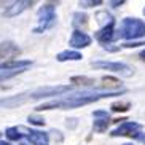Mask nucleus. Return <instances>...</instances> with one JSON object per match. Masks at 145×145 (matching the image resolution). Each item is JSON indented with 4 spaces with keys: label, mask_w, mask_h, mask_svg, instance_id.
<instances>
[{
    "label": "nucleus",
    "mask_w": 145,
    "mask_h": 145,
    "mask_svg": "<svg viewBox=\"0 0 145 145\" xmlns=\"http://www.w3.org/2000/svg\"><path fill=\"white\" fill-rule=\"evenodd\" d=\"M126 93V89H118V91H78V93H72L67 96H62L59 99L54 101H48L43 102L42 105H39L40 112L43 110H53V108H75V107H81V105H88L91 102H96L99 99L104 97H112V96H121Z\"/></svg>",
    "instance_id": "f257e3e1"
},
{
    "label": "nucleus",
    "mask_w": 145,
    "mask_h": 145,
    "mask_svg": "<svg viewBox=\"0 0 145 145\" xmlns=\"http://www.w3.org/2000/svg\"><path fill=\"white\" fill-rule=\"evenodd\" d=\"M67 91H72V86H67V85H64V86H43V88H37L34 91H27V93L16 94V96H11V97H7V99H0V107L13 108L16 105L29 102V101H39V99L50 97V96H62Z\"/></svg>",
    "instance_id": "f03ea898"
},
{
    "label": "nucleus",
    "mask_w": 145,
    "mask_h": 145,
    "mask_svg": "<svg viewBox=\"0 0 145 145\" xmlns=\"http://www.w3.org/2000/svg\"><path fill=\"white\" fill-rule=\"evenodd\" d=\"M145 37V22L137 18H126L121 21L116 39H124V40H132L136 42L137 39Z\"/></svg>",
    "instance_id": "7ed1b4c3"
},
{
    "label": "nucleus",
    "mask_w": 145,
    "mask_h": 145,
    "mask_svg": "<svg viewBox=\"0 0 145 145\" xmlns=\"http://www.w3.org/2000/svg\"><path fill=\"white\" fill-rule=\"evenodd\" d=\"M54 22H56V5L43 3V7L39 10V26L34 29V32L42 34V32L54 26Z\"/></svg>",
    "instance_id": "20e7f679"
},
{
    "label": "nucleus",
    "mask_w": 145,
    "mask_h": 145,
    "mask_svg": "<svg viewBox=\"0 0 145 145\" xmlns=\"http://www.w3.org/2000/svg\"><path fill=\"white\" fill-rule=\"evenodd\" d=\"M94 69H104V70H110V72L120 73L123 77H131L132 69L123 62H108V61H97V62H91Z\"/></svg>",
    "instance_id": "39448f33"
},
{
    "label": "nucleus",
    "mask_w": 145,
    "mask_h": 145,
    "mask_svg": "<svg viewBox=\"0 0 145 145\" xmlns=\"http://www.w3.org/2000/svg\"><path fill=\"white\" fill-rule=\"evenodd\" d=\"M22 132H26L24 136L27 137V140L32 145H48L50 144V136L43 131H37V129H27V128H19Z\"/></svg>",
    "instance_id": "423d86ee"
},
{
    "label": "nucleus",
    "mask_w": 145,
    "mask_h": 145,
    "mask_svg": "<svg viewBox=\"0 0 145 145\" xmlns=\"http://www.w3.org/2000/svg\"><path fill=\"white\" fill-rule=\"evenodd\" d=\"M142 129V126L139 123H134V121H123L116 129L112 131V136L113 137H121V136H129L132 137L136 132H139Z\"/></svg>",
    "instance_id": "0eeeda50"
},
{
    "label": "nucleus",
    "mask_w": 145,
    "mask_h": 145,
    "mask_svg": "<svg viewBox=\"0 0 145 145\" xmlns=\"http://www.w3.org/2000/svg\"><path fill=\"white\" fill-rule=\"evenodd\" d=\"M21 54V50L13 42H2L0 43V59H5V62L11 61L13 57Z\"/></svg>",
    "instance_id": "6e6552de"
},
{
    "label": "nucleus",
    "mask_w": 145,
    "mask_h": 145,
    "mask_svg": "<svg viewBox=\"0 0 145 145\" xmlns=\"http://www.w3.org/2000/svg\"><path fill=\"white\" fill-rule=\"evenodd\" d=\"M34 2L32 0H19V2H13L8 8L5 10V16L7 18H14L18 14H21L24 10H27L29 7H32Z\"/></svg>",
    "instance_id": "1a4fd4ad"
},
{
    "label": "nucleus",
    "mask_w": 145,
    "mask_h": 145,
    "mask_svg": "<svg viewBox=\"0 0 145 145\" xmlns=\"http://www.w3.org/2000/svg\"><path fill=\"white\" fill-rule=\"evenodd\" d=\"M69 43L73 48H86L91 45V37L88 34H85V32H81V30H73Z\"/></svg>",
    "instance_id": "9d476101"
},
{
    "label": "nucleus",
    "mask_w": 145,
    "mask_h": 145,
    "mask_svg": "<svg viewBox=\"0 0 145 145\" xmlns=\"http://www.w3.org/2000/svg\"><path fill=\"white\" fill-rule=\"evenodd\" d=\"M113 24H115V22H112V24H108V26L102 27L101 30H97V32H96V40H97V42H101L104 46H105V45H108L112 40L116 39V34H115V29H113Z\"/></svg>",
    "instance_id": "9b49d317"
},
{
    "label": "nucleus",
    "mask_w": 145,
    "mask_h": 145,
    "mask_svg": "<svg viewBox=\"0 0 145 145\" xmlns=\"http://www.w3.org/2000/svg\"><path fill=\"white\" fill-rule=\"evenodd\" d=\"M83 56L80 54V53H77V51H62V53H59V54L56 56V59L59 61V62H65V61H80Z\"/></svg>",
    "instance_id": "f8f14e48"
},
{
    "label": "nucleus",
    "mask_w": 145,
    "mask_h": 145,
    "mask_svg": "<svg viewBox=\"0 0 145 145\" xmlns=\"http://www.w3.org/2000/svg\"><path fill=\"white\" fill-rule=\"evenodd\" d=\"M22 72H24V69H2L0 67V80L16 77L18 73H22Z\"/></svg>",
    "instance_id": "ddd939ff"
},
{
    "label": "nucleus",
    "mask_w": 145,
    "mask_h": 145,
    "mask_svg": "<svg viewBox=\"0 0 145 145\" xmlns=\"http://www.w3.org/2000/svg\"><path fill=\"white\" fill-rule=\"evenodd\" d=\"M72 24L75 27H85L86 24H88V16H86L85 13H75L73 14V21H72Z\"/></svg>",
    "instance_id": "4468645a"
},
{
    "label": "nucleus",
    "mask_w": 145,
    "mask_h": 145,
    "mask_svg": "<svg viewBox=\"0 0 145 145\" xmlns=\"http://www.w3.org/2000/svg\"><path fill=\"white\" fill-rule=\"evenodd\" d=\"M5 134H7V137H8L10 140H19V139L24 137V134H21V129L19 128H8L5 131Z\"/></svg>",
    "instance_id": "2eb2a0df"
},
{
    "label": "nucleus",
    "mask_w": 145,
    "mask_h": 145,
    "mask_svg": "<svg viewBox=\"0 0 145 145\" xmlns=\"http://www.w3.org/2000/svg\"><path fill=\"white\" fill-rule=\"evenodd\" d=\"M97 21H99V24H102V27L108 26V24H112V22H115L113 21V18H112L108 13H105V11L97 13Z\"/></svg>",
    "instance_id": "dca6fc26"
},
{
    "label": "nucleus",
    "mask_w": 145,
    "mask_h": 145,
    "mask_svg": "<svg viewBox=\"0 0 145 145\" xmlns=\"http://www.w3.org/2000/svg\"><path fill=\"white\" fill-rule=\"evenodd\" d=\"M108 124H110V120H96V121H94V131L104 132V131H107Z\"/></svg>",
    "instance_id": "f3484780"
},
{
    "label": "nucleus",
    "mask_w": 145,
    "mask_h": 145,
    "mask_svg": "<svg viewBox=\"0 0 145 145\" xmlns=\"http://www.w3.org/2000/svg\"><path fill=\"white\" fill-rule=\"evenodd\" d=\"M110 108L113 112H126L131 108V104L129 102H115V104H112Z\"/></svg>",
    "instance_id": "a211bd4d"
},
{
    "label": "nucleus",
    "mask_w": 145,
    "mask_h": 145,
    "mask_svg": "<svg viewBox=\"0 0 145 145\" xmlns=\"http://www.w3.org/2000/svg\"><path fill=\"white\" fill-rule=\"evenodd\" d=\"M99 5H102L101 0H83V2H80V7H83V8H93V7H99Z\"/></svg>",
    "instance_id": "6ab92c4d"
},
{
    "label": "nucleus",
    "mask_w": 145,
    "mask_h": 145,
    "mask_svg": "<svg viewBox=\"0 0 145 145\" xmlns=\"http://www.w3.org/2000/svg\"><path fill=\"white\" fill-rule=\"evenodd\" d=\"M32 124H35V126H43L45 124V118L40 115H29V118H27Z\"/></svg>",
    "instance_id": "aec40b11"
},
{
    "label": "nucleus",
    "mask_w": 145,
    "mask_h": 145,
    "mask_svg": "<svg viewBox=\"0 0 145 145\" xmlns=\"http://www.w3.org/2000/svg\"><path fill=\"white\" fill-rule=\"evenodd\" d=\"M93 116L97 120H110V116H108V112L107 110H96L93 112Z\"/></svg>",
    "instance_id": "412c9836"
},
{
    "label": "nucleus",
    "mask_w": 145,
    "mask_h": 145,
    "mask_svg": "<svg viewBox=\"0 0 145 145\" xmlns=\"http://www.w3.org/2000/svg\"><path fill=\"white\" fill-rule=\"evenodd\" d=\"M140 45H145V42H126V43H123L124 48H136V46H140Z\"/></svg>",
    "instance_id": "4be33fe9"
},
{
    "label": "nucleus",
    "mask_w": 145,
    "mask_h": 145,
    "mask_svg": "<svg viewBox=\"0 0 145 145\" xmlns=\"http://www.w3.org/2000/svg\"><path fill=\"white\" fill-rule=\"evenodd\" d=\"M132 139H137L139 142H142V144H145V132H136L134 136H132Z\"/></svg>",
    "instance_id": "5701e85b"
},
{
    "label": "nucleus",
    "mask_w": 145,
    "mask_h": 145,
    "mask_svg": "<svg viewBox=\"0 0 145 145\" xmlns=\"http://www.w3.org/2000/svg\"><path fill=\"white\" fill-rule=\"evenodd\" d=\"M123 3H124V0H115V2H110V5L112 7H115V8L120 7V5H123Z\"/></svg>",
    "instance_id": "b1692460"
},
{
    "label": "nucleus",
    "mask_w": 145,
    "mask_h": 145,
    "mask_svg": "<svg viewBox=\"0 0 145 145\" xmlns=\"http://www.w3.org/2000/svg\"><path fill=\"white\" fill-rule=\"evenodd\" d=\"M139 57H140L142 61H145V50H144V51H140V54H139Z\"/></svg>",
    "instance_id": "393cba45"
},
{
    "label": "nucleus",
    "mask_w": 145,
    "mask_h": 145,
    "mask_svg": "<svg viewBox=\"0 0 145 145\" xmlns=\"http://www.w3.org/2000/svg\"><path fill=\"white\" fill-rule=\"evenodd\" d=\"M123 145H134V144H123Z\"/></svg>",
    "instance_id": "a878e982"
},
{
    "label": "nucleus",
    "mask_w": 145,
    "mask_h": 145,
    "mask_svg": "<svg viewBox=\"0 0 145 145\" xmlns=\"http://www.w3.org/2000/svg\"><path fill=\"white\" fill-rule=\"evenodd\" d=\"M144 14H145V8H144Z\"/></svg>",
    "instance_id": "bb28decb"
},
{
    "label": "nucleus",
    "mask_w": 145,
    "mask_h": 145,
    "mask_svg": "<svg viewBox=\"0 0 145 145\" xmlns=\"http://www.w3.org/2000/svg\"><path fill=\"white\" fill-rule=\"evenodd\" d=\"M21 145H24V144H21Z\"/></svg>",
    "instance_id": "cd10ccee"
},
{
    "label": "nucleus",
    "mask_w": 145,
    "mask_h": 145,
    "mask_svg": "<svg viewBox=\"0 0 145 145\" xmlns=\"http://www.w3.org/2000/svg\"><path fill=\"white\" fill-rule=\"evenodd\" d=\"M0 136H2V134H0Z\"/></svg>",
    "instance_id": "c85d7f7f"
}]
</instances>
